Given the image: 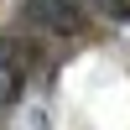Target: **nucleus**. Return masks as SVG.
Instances as JSON below:
<instances>
[{
    "mask_svg": "<svg viewBox=\"0 0 130 130\" xmlns=\"http://www.w3.org/2000/svg\"><path fill=\"white\" fill-rule=\"evenodd\" d=\"M21 16H26V26H37L42 37H83V26H89V10H83L78 0H26Z\"/></svg>",
    "mask_w": 130,
    "mask_h": 130,
    "instance_id": "f257e3e1",
    "label": "nucleus"
},
{
    "mask_svg": "<svg viewBox=\"0 0 130 130\" xmlns=\"http://www.w3.org/2000/svg\"><path fill=\"white\" fill-rule=\"evenodd\" d=\"M31 68H37V47L31 42H10V37L0 42V109H10L21 99Z\"/></svg>",
    "mask_w": 130,
    "mask_h": 130,
    "instance_id": "f03ea898",
    "label": "nucleus"
},
{
    "mask_svg": "<svg viewBox=\"0 0 130 130\" xmlns=\"http://www.w3.org/2000/svg\"><path fill=\"white\" fill-rule=\"evenodd\" d=\"M83 5H89L94 16L115 21V26H130V0H83Z\"/></svg>",
    "mask_w": 130,
    "mask_h": 130,
    "instance_id": "7ed1b4c3",
    "label": "nucleus"
},
{
    "mask_svg": "<svg viewBox=\"0 0 130 130\" xmlns=\"http://www.w3.org/2000/svg\"><path fill=\"white\" fill-rule=\"evenodd\" d=\"M16 130H52L47 104H26V109H21V120H16Z\"/></svg>",
    "mask_w": 130,
    "mask_h": 130,
    "instance_id": "20e7f679",
    "label": "nucleus"
}]
</instances>
